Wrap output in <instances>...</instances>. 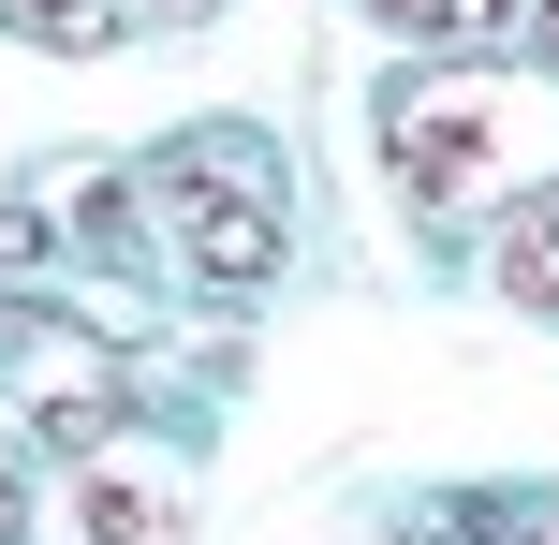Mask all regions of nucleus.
<instances>
[{
  "label": "nucleus",
  "mask_w": 559,
  "mask_h": 545,
  "mask_svg": "<svg viewBox=\"0 0 559 545\" xmlns=\"http://www.w3.org/2000/svg\"><path fill=\"white\" fill-rule=\"evenodd\" d=\"M383 147H397V177H413V206H486V192H515L531 163H559V74H501V59H427L413 88H397V118H383Z\"/></svg>",
  "instance_id": "nucleus-1"
},
{
  "label": "nucleus",
  "mask_w": 559,
  "mask_h": 545,
  "mask_svg": "<svg viewBox=\"0 0 559 545\" xmlns=\"http://www.w3.org/2000/svg\"><path fill=\"white\" fill-rule=\"evenodd\" d=\"M163 222H177V251H192L206 295H265V281H280V236H295L251 133H192V147H163Z\"/></svg>",
  "instance_id": "nucleus-2"
},
{
  "label": "nucleus",
  "mask_w": 559,
  "mask_h": 545,
  "mask_svg": "<svg viewBox=\"0 0 559 545\" xmlns=\"http://www.w3.org/2000/svg\"><path fill=\"white\" fill-rule=\"evenodd\" d=\"M0 340L29 354V428H45V442H104V413H118L104 340H74V324H45V310H15Z\"/></svg>",
  "instance_id": "nucleus-3"
},
{
  "label": "nucleus",
  "mask_w": 559,
  "mask_h": 545,
  "mask_svg": "<svg viewBox=\"0 0 559 545\" xmlns=\"http://www.w3.org/2000/svg\"><path fill=\"white\" fill-rule=\"evenodd\" d=\"M501 295H515L531 324H559V177H545V192L501 222Z\"/></svg>",
  "instance_id": "nucleus-4"
},
{
  "label": "nucleus",
  "mask_w": 559,
  "mask_h": 545,
  "mask_svg": "<svg viewBox=\"0 0 559 545\" xmlns=\"http://www.w3.org/2000/svg\"><path fill=\"white\" fill-rule=\"evenodd\" d=\"M88 545H177V501L147 472H88Z\"/></svg>",
  "instance_id": "nucleus-5"
},
{
  "label": "nucleus",
  "mask_w": 559,
  "mask_h": 545,
  "mask_svg": "<svg viewBox=\"0 0 559 545\" xmlns=\"http://www.w3.org/2000/svg\"><path fill=\"white\" fill-rule=\"evenodd\" d=\"M0 29H29V45H104L118 0H0Z\"/></svg>",
  "instance_id": "nucleus-6"
},
{
  "label": "nucleus",
  "mask_w": 559,
  "mask_h": 545,
  "mask_svg": "<svg viewBox=\"0 0 559 545\" xmlns=\"http://www.w3.org/2000/svg\"><path fill=\"white\" fill-rule=\"evenodd\" d=\"M368 15H383V29H427V45H486L501 0H368Z\"/></svg>",
  "instance_id": "nucleus-7"
},
{
  "label": "nucleus",
  "mask_w": 559,
  "mask_h": 545,
  "mask_svg": "<svg viewBox=\"0 0 559 545\" xmlns=\"http://www.w3.org/2000/svg\"><path fill=\"white\" fill-rule=\"evenodd\" d=\"M531 45H545V74H559V0H531Z\"/></svg>",
  "instance_id": "nucleus-8"
}]
</instances>
